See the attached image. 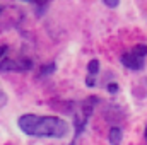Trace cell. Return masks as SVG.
Returning <instances> with one entry per match:
<instances>
[{
	"label": "cell",
	"instance_id": "1",
	"mask_svg": "<svg viewBox=\"0 0 147 145\" xmlns=\"http://www.w3.org/2000/svg\"><path fill=\"white\" fill-rule=\"evenodd\" d=\"M19 128L31 137H51L63 138L69 133V123L57 116H38V114H22L17 119Z\"/></svg>",
	"mask_w": 147,
	"mask_h": 145
},
{
	"label": "cell",
	"instance_id": "2",
	"mask_svg": "<svg viewBox=\"0 0 147 145\" xmlns=\"http://www.w3.org/2000/svg\"><path fill=\"white\" fill-rule=\"evenodd\" d=\"M147 56V44H137L132 50L125 51L121 55V63L130 70H140L144 68V62Z\"/></svg>",
	"mask_w": 147,
	"mask_h": 145
},
{
	"label": "cell",
	"instance_id": "3",
	"mask_svg": "<svg viewBox=\"0 0 147 145\" xmlns=\"http://www.w3.org/2000/svg\"><path fill=\"white\" fill-rule=\"evenodd\" d=\"M33 68L29 58H3L0 60V72H26Z\"/></svg>",
	"mask_w": 147,
	"mask_h": 145
},
{
	"label": "cell",
	"instance_id": "4",
	"mask_svg": "<svg viewBox=\"0 0 147 145\" xmlns=\"http://www.w3.org/2000/svg\"><path fill=\"white\" fill-rule=\"evenodd\" d=\"M121 138H123V132L118 126H113L110 132H108V142L111 145H120L121 144Z\"/></svg>",
	"mask_w": 147,
	"mask_h": 145
},
{
	"label": "cell",
	"instance_id": "5",
	"mask_svg": "<svg viewBox=\"0 0 147 145\" xmlns=\"http://www.w3.org/2000/svg\"><path fill=\"white\" fill-rule=\"evenodd\" d=\"M57 70V65L51 62V63H48V65H45L41 70H39V73H38V77H46V75H50V73H53Z\"/></svg>",
	"mask_w": 147,
	"mask_h": 145
},
{
	"label": "cell",
	"instance_id": "6",
	"mask_svg": "<svg viewBox=\"0 0 147 145\" xmlns=\"http://www.w3.org/2000/svg\"><path fill=\"white\" fill-rule=\"evenodd\" d=\"M87 72H89V75L96 77V73L99 72V62L98 60H91L89 65H87Z\"/></svg>",
	"mask_w": 147,
	"mask_h": 145
},
{
	"label": "cell",
	"instance_id": "7",
	"mask_svg": "<svg viewBox=\"0 0 147 145\" xmlns=\"http://www.w3.org/2000/svg\"><path fill=\"white\" fill-rule=\"evenodd\" d=\"M5 104H7V94L0 89V111H2V108H3Z\"/></svg>",
	"mask_w": 147,
	"mask_h": 145
},
{
	"label": "cell",
	"instance_id": "8",
	"mask_svg": "<svg viewBox=\"0 0 147 145\" xmlns=\"http://www.w3.org/2000/svg\"><path fill=\"white\" fill-rule=\"evenodd\" d=\"M26 2H34V3L38 5V9H45L46 3H48L50 0H26Z\"/></svg>",
	"mask_w": 147,
	"mask_h": 145
},
{
	"label": "cell",
	"instance_id": "9",
	"mask_svg": "<svg viewBox=\"0 0 147 145\" xmlns=\"http://www.w3.org/2000/svg\"><path fill=\"white\" fill-rule=\"evenodd\" d=\"M108 7H111V9H115V7H118V3H120V0H103Z\"/></svg>",
	"mask_w": 147,
	"mask_h": 145
},
{
	"label": "cell",
	"instance_id": "10",
	"mask_svg": "<svg viewBox=\"0 0 147 145\" xmlns=\"http://www.w3.org/2000/svg\"><path fill=\"white\" fill-rule=\"evenodd\" d=\"M86 84H87L89 87H92V85H96V79H94L92 75H89V77L86 79Z\"/></svg>",
	"mask_w": 147,
	"mask_h": 145
},
{
	"label": "cell",
	"instance_id": "11",
	"mask_svg": "<svg viewBox=\"0 0 147 145\" xmlns=\"http://www.w3.org/2000/svg\"><path fill=\"white\" fill-rule=\"evenodd\" d=\"M9 51V48L7 46H0V60H3V56H5V53Z\"/></svg>",
	"mask_w": 147,
	"mask_h": 145
},
{
	"label": "cell",
	"instance_id": "12",
	"mask_svg": "<svg viewBox=\"0 0 147 145\" xmlns=\"http://www.w3.org/2000/svg\"><path fill=\"white\" fill-rule=\"evenodd\" d=\"M108 91H110V92H116V91H118V85H116V84H108Z\"/></svg>",
	"mask_w": 147,
	"mask_h": 145
},
{
	"label": "cell",
	"instance_id": "13",
	"mask_svg": "<svg viewBox=\"0 0 147 145\" xmlns=\"http://www.w3.org/2000/svg\"><path fill=\"white\" fill-rule=\"evenodd\" d=\"M144 135H146V140H147V126H146V132H144Z\"/></svg>",
	"mask_w": 147,
	"mask_h": 145
},
{
	"label": "cell",
	"instance_id": "14",
	"mask_svg": "<svg viewBox=\"0 0 147 145\" xmlns=\"http://www.w3.org/2000/svg\"><path fill=\"white\" fill-rule=\"evenodd\" d=\"M2 10H3V9H2V7H0V14H2Z\"/></svg>",
	"mask_w": 147,
	"mask_h": 145
}]
</instances>
